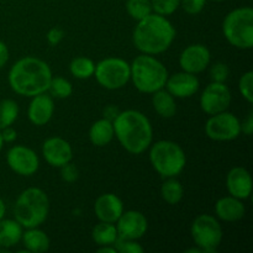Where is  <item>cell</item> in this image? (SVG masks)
I'll return each mask as SVG.
<instances>
[{"label": "cell", "instance_id": "6da1fadb", "mask_svg": "<svg viewBox=\"0 0 253 253\" xmlns=\"http://www.w3.org/2000/svg\"><path fill=\"white\" fill-rule=\"evenodd\" d=\"M53 77L48 64L37 57L27 56L15 62L7 74L10 88L17 95L32 98L48 90Z\"/></svg>", "mask_w": 253, "mask_h": 253}, {"label": "cell", "instance_id": "7a4b0ae2", "mask_svg": "<svg viewBox=\"0 0 253 253\" xmlns=\"http://www.w3.org/2000/svg\"><path fill=\"white\" fill-rule=\"evenodd\" d=\"M114 133L123 148L131 155H141L153 141V127L150 119L138 110L120 111L113 121Z\"/></svg>", "mask_w": 253, "mask_h": 253}, {"label": "cell", "instance_id": "3957f363", "mask_svg": "<svg viewBox=\"0 0 253 253\" xmlns=\"http://www.w3.org/2000/svg\"><path fill=\"white\" fill-rule=\"evenodd\" d=\"M175 34V27L167 16L152 12L137 21L132 34V42L141 53L156 56L172 46Z\"/></svg>", "mask_w": 253, "mask_h": 253}, {"label": "cell", "instance_id": "277c9868", "mask_svg": "<svg viewBox=\"0 0 253 253\" xmlns=\"http://www.w3.org/2000/svg\"><path fill=\"white\" fill-rule=\"evenodd\" d=\"M48 214V195L41 188H27L20 193L14 204V219L24 229L40 227L46 221Z\"/></svg>", "mask_w": 253, "mask_h": 253}, {"label": "cell", "instance_id": "5b68a950", "mask_svg": "<svg viewBox=\"0 0 253 253\" xmlns=\"http://www.w3.org/2000/svg\"><path fill=\"white\" fill-rule=\"evenodd\" d=\"M133 85L140 93L153 94L165 88L168 78V71L165 64L151 54L141 53L130 64Z\"/></svg>", "mask_w": 253, "mask_h": 253}, {"label": "cell", "instance_id": "8992f818", "mask_svg": "<svg viewBox=\"0 0 253 253\" xmlns=\"http://www.w3.org/2000/svg\"><path fill=\"white\" fill-rule=\"evenodd\" d=\"M150 163L162 178L178 177L187 165V155L177 142L160 140L150 146Z\"/></svg>", "mask_w": 253, "mask_h": 253}, {"label": "cell", "instance_id": "52a82bcc", "mask_svg": "<svg viewBox=\"0 0 253 253\" xmlns=\"http://www.w3.org/2000/svg\"><path fill=\"white\" fill-rule=\"evenodd\" d=\"M222 34L231 46L239 49L253 47V9L242 6L231 10L222 21Z\"/></svg>", "mask_w": 253, "mask_h": 253}, {"label": "cell", "instance_id": "ba28073f", "mask_svg": "<svg viewBox=\"0 0 253 253\" xmlns=\"http://www.w3.org/2000/svg\"><path fill=\"white\" fill-rule=\"evenodd\" d=\"M190 235L195 246L200 247L204 253H215L221 245L224 231L216 217L210 214H200L193 220Z\"/></svg>", "mask_w": 253, "mask_h": 253}, {"label": "cell", "instance_id": "9c48e42d", "mask_svg": "<svg viewBox=\"0 0 253 253\" xmlns=\"http://www.w3.org/2000/svg\"><path fill=\"white\" fill-rule=\"evenodd\" d=\"M93 77L103 88L119 90L130 82V63L119 57H108L95 64Z\"/></svg>", "mask_w": 253, "mask_h": 253}, {"label": "cell", "instance_id": "30bf717a", "mask_svg": "<svg viewBox=\"0 0 253 253\" xmlns=\"http://www.w3.org/2000/svg\"><path fill=\"white\" fill-rule=\"evenodd\" d=\"M205 133L208 137L217 142L234 141L241 135V121L227 110L215 115H210L205 124Z\"/></svg>", "mask_w": 253, "mask_h": 253}, {"label": "cell", "instance_id": "8fae6325", "mask_svg": "<svg viewBox=\"0 0 253 253\" xmlns=\"http://www.w3.org/2000/svg\"><path fill=\"white\" fill-rule=\"evenodd\" d=\"M231 90L225 83L211 82L205 86L200 95V109L208 115H215L229 109L231 104Z\"/></svg>", "mask_w": 253, "mask_h": 253}, {"label": "cell", "instance_id": "7c38bea8", "mask_svg": "<svg viewBox=\"0 0 253 253\" xmlns=\"http://www.w3.org/2000/svg\"><path fill=\"white\" fill-rule=\"evenodd\" d=\"M6 163L10 169L22 177L36 174L40 168V158L32 148L22 145L12 146L6 153Z\"/></svg>", "mask_w": 253, "mask_h": 253}, {"label": "cell", "instance_id": "4fadbf2b", "mask_svg": "<svg viewBox=\"0 0 253 253\" xmlns=\"http://www.w3.org/2000/svg\"><path fill=\"white\" fill-rule=\"evenodd\" d=\"M178 62L182 71L192 74H199L210 66L211 53L205 44H189L182 51Z\"/></svg>", "mask_w": 253, "mask_h": 253}, {"label": "cell", "instance_id": "5bb4252c", "mask_svg": "<svg viewBox=\"0 0 253 253\" xmlns=\"http://www.w3.org/2000/svg\"><path fill=\"white\" fill-rule=\"evenodd\" d=\"M119 237L131 240H140L148 230V221L145 214L138 210H127L121 214L115 222Z\"/></svg>", "mask_w": 253, "mask_h": 253}, {"label": "cell", "instance_id": "9a60e30c", "mask_svg": "<svg viewBox=\"0 0 253 253\" xmlns=\"http://www.w3.org/2000/svg\"><path fill=\"white\" fill-rule=\"evenodd\" d=\"M42 156L51 167L61 168L62 166L72 162L73 148L71 143L62 137H49L42 145Z\"/></svg>", "mask_w": 253, "mask_h": 253}, {"label": "cell", "instance_id": "2e32d148", "mask_svg": "<svg viewBox=\"0 0 253 253\" xmlns=\"http://www.w3.org/2000/svg\"><path fill=\"white\" fill-rule=\"evenodd\" d=\"M199 86L200 82L197 74L182 71L172 74V76H168L165 88L174 98L187 99L197 94L199 90Z\"/></svg>", "mask_w": 253, "mask_h": 253}, {"label": "cell", "instance_id": "e0dca14e", "mask_svg": "<svg viewBox=\"0 0 253 253\" xmlns=\"http://www.w3.org/2000/svg\"><path fill=\"white\" fill-rule=\"evenodd\" d=\"M251 173L244 167H234L226 175V188L230 195L237 199L246 200L252 194Z\"/></svg>", "mask_w": 253, "mask_h": 253}, {"label": "cell", "instance_id": "ac0fdd59", "mask_svg": "<svg viewBox=\"0 0 253 253\" xmlns=\"http://www.w3.org/2000/svg\"><path fill=\"white\" fill-rule=\"evenodd\" d=\"M94 212L99 221L115 224L124 212V203L116 194L105 193L96 198Z\"/></svg>", "mask_w": 253, "mask_h": 253}, {"label": "cell", "instance_id": "d6986e66", "mask_svg": "<svg viewBox=\"0 0 253 253\" xmlns=\"http://www.w3.org/2000/svg\"><path fill=\"white\" fill-rule=\"evenodd\" d=\"M54 114V101L46 93L32 96L27 109L29 121L35 126H43L51 121Z\"/></svg>", "mask_w": 253, "mask_h": 253}, {"label": "cell", "instance_id": "ffe728a7", "mask_svg": "<svg viewBox=\"0 0 253 253\" xmlns=\"http://www.w3.org/2000/svg\"><path fill=\"white\" fill-rule=\"evenodd\" d=\"M215 212L217 217L225 222H235L244 219L246 214V208L241 199L229 195L222 197L215 204Z\"/></svg>", "mask_w": 253, "mask_h": 253}, {"label": "cell", "instance_id": "44dd1931", "mask_svg": "<svg viewBox=\"0 0 253 253\" xmlns=\"http://www.w3.org/2000/svg\"><path fill=\"white\" fill-rule=\"evenodd\" d=\"M21 242L24 245L25 250L29 253H43L47 252L51 246L49 237L43 230L39 227H31L26 229V231L22 232Z\"/></svg>", "mask_w": 253, "mask_h": 253}, {"label": "cell", "instance_id": "7402d4cb", "mask_svg": "<svg viewBox=\"0 0 253 253\" xmlns=\"http://www.w3.org/2000/svg\"><path fill=\"white\" fill-rule=\"evenodd\" d=\"M114 137L115 133H114L113 121L108 119L103 118L95 121L89 128V140L95 147H105L114 140Z\"/></svg>", "mask_w": 253, "mask_h": 253}, {"label": "cell", "instance_id": "603a6c76", "mask_svg": "<svg viewBox=\"0 0 253 253\" xmlns=\"http://www.w3.org/2000/svg\"><path fill=\"white\" fill-rule=\"evenodd\" d=\"M24 227L12 219L0 220V249H11L21 241Z\"/></svg>", "mask_w": 253, "mask_h": 253}, {"label": "cell", "instance_id": "cb8c5ba5", "mask_svg": "<svg viewBox=\"0 0 253 253\" xmlns=\"http://www.w3.org/2000/svg\"><path fill=\"white\" fill-rule=\"evenodd\" d=\"M152 106L156 113L163 119H170L177 114V103L172 94L165 88L152 94Z\"/></svg>", "mask_w": 253, "mask_h": 253}, {"label": "cell", "instance_id": "d4e9b609", "mask_svg": "<svg viewBox=\"0 0 253 253\" xmlns=\"http://www.w3.org/2000/svg\"><path fill=\"white\" fill-rule=\"evenodd\" d=\"M118 237L119 234L115 224H111V222L100 221L91 230V239H93L94 244L98 246L114 245Z\"/></svg>", "mask_w": 253, "mask_h": 253}, {"label": "cell", "instance_id": "484cf974", "mask_svg": "<svg viewBox=\"0 0 253 253\" xmlns=\"http://www.w3.org/2000/svg\"><path fill=\"white\" fill-rule=\"evenodd\" d=\"M161 197L167 204L175 205L180 203L184 197V188L182 183L177 179V177L166 178L161 187Z\"/></svg>", "mask_w": 253, "mask_h": 253}, {"label": "cell", "instance_id": "4316f807", "mask_svg": "<svg viewBox=\"0 0 253 253\" xmlns=\"http://www.w3.org/2000/svg\"><path fill=\"white\" fill-rule=\"evenodd\" d=\"M69 72L77 79H89L94 76L95 63L88 57H76L69 63Z\"/></svg>", "mask_w": 253, "mask_h": 253}, {"label": "cell", "instance_id": "83f0119b", "mask_svg": "<svg viewBox=\"0 0 253 253\" xmlns=\"http://www.w3.org/2000/svg\"><path fill=\"white\" fill-rule=\"evenodd\" d=\"M20 109L14 99H4L0 101V130L14 125L19 118Z\"/></svg>", "mask_w": 253, "mask_h": 253}, {"label": "cell", "instance_id": "f1b7e54d", "mask_svg": "<svg viewBox=\"0 0 253 253\" xmlns=\"http://www.w3.org/2000/svg\"><path fill=\"white\" fill-rule=\"evenodd\" d=\"M126 11L131 19L140 21L150 14H152L151 0H126Z\"/></svg>", "mask_w": 253, "mask_h": 253}, {"label": "cell", "instance_id": "f546056e", "mask_svg": "<svg viewBox=\"0 0 253 253\" xmlns=\"http://www.w3.org/2000/svg\"><path fill=\"white\" fill-rule=\"evenodd\" d=\"M47 91H49V94L57 99H66L73 94V85L63 77H52Z\"/></svg>", "mask_w": 253, "mask_h": 253}, {"label": "cell", "instance_id": "4dcf8cb0", "mask_svg": "<svg viewBox=\"0 0 253 253\" xmlns=\"http://www.w3.org/2000/svg\"><path fill=\"white\" fill-rule=\"evenodd\" d=\"M152 11L162 16H169L180 7V0H151Z\"/></svg>", "mask_w": 253, "mask_h": 253}, {"label": "cell", "instance_id": "1f68e13d", "mask_svg": "<svg viewBox=\"0 0 253 253\" xmlns=\"http://www.w3.org/2000/svg\"><path fill=\"white\" fill-rule=\"evenodd\" d=\"M239 91L249 104L253 103V72L249 71L239 79Z\"/></svg>", "mask_w": 253, "mask_h": 253}, {"label": "cell", "instance_id": "d6a6232c", "mask_svg": "<svg viewBox=\"0 0 253 253\" xmlns=\"http://www.w3.org/2000/svg\"><path fill=\"white\" fill-rule=\"evenodd\" d=\"M114 247L118 253H142L145 251L143 246L138 244L137 240L123 239V237H118V240L114 244Z\"/></svg>", "mask_w": 253, "mask_h": 253}, {"label": "cell", "instance_id": "836d02e7", "mask_svg": "<svg viewBox=\"0 0 253 253\" xmlns=\"http://www.w3.org/2000/svg\"><path fill=\"white\" fill-rule=\"evenodd\" d=\"M210 79L216 83H226L230 76V68L224 62H216L210 67Z\"/></svg>", "mask_w": 253, "mask_h": 253}, {"label": "cell", "instance_id": "e575fe53", "mask_svg": "<svg viewBox=\"0 0 253 253\" xmlns=\"http://www.w3.org/2000/svg\"><path fill=\"white\" fill-rule=\"evenodd\" d=\"M207 0H180V7L189 15H198L204 10Z\"/></svg>", "mask_w": 253, "mask_h": 253}, {"label": "cell", "instance_id": "d590c367", "mask_svg": "<svg viewBox=\"0 0 253 253\" xmlns=\"http://www.w3.org/2000/svg\"><path fill=\"white\" fill-rule=\"evenodd\" d=\"M61 178L63 182L66 183H74L78 180L79 178V170L76 166L72 162L67 163V165L62 166L61 168Z\"/></svg>", "mask_w": 253, "mask_h": 253}, {"label": "cell", "instance_id": "8d00e7d4", "mask_svg": "<svg viewBox=\"0 0 253 253\" xmlns=\"http://www.w3.org/2000/svg\"><path fill=\"white\" fill-rule=\"evenodd\" d=\"M64 31L59 27H52L46 35L47 42H48L51 46H57L58 43H61L62 40L64 39Z\"/></svg>", "mask_w": 253, "mask_h": 253}, {"label": "cell", "instance_id": "74e56055", "mask_svg": "<svg viewBox=\"0 0 253 253\" xmlns=\"http://www.w3.org/2000/svg\"><path fill=\"white\" fill-rule=\"evenodd\" d=\"M0 132H1L2 140H4V142L6 143L14 142V141L17 138V131L15 130L12 126H7V127L2 128V130H0Z\"/></svg>", "mask_w": 253, "mask_h": 253}, {"label": "cell", "instance_id": "f35d334b", "mask_svg": "<svg viewBox=\"0 0 253 253\" xmlns=\"http://www.w3.org/2000/svg\"><path fill=\"white\" fill-rule=\"evenodd\" d=\"M241 133L246 136H251L253 133V113H249L244 121L241 123Z\"/></svg>", "mask_w": 253, "mask_h": 253}, {"label": "cell", "instance_id": "ab89813d", "mask_svg": "<svg viewBox=\"0 0 253 253\" xmlns=\"http://www.w3.org/2000/svg\"><path fill=\"white\" fill-rule=\"evenodd\" d=\"M9 48H7L6 43L2 41H0V69L4 68L6 66V63L9 62Z\"/></svg>", "mask_w": 253, "mask_h": 253}, {"label": "cell", "instance_id": "60d3db41", "mask_svg": "<svg viewBox=\"0 0 253 253\" xmlns=\"http://www.w3.org/2000/svg\"><path fill=\"white\" fill-rule=\"evenodd\" d=\"M119 113H120V110H119L116 106L108 105L105 109H104V119H108V120L114 121V119L118 116Z\"/></svg>", "mask_w": 253, "mask_h": 253}, {"label": "cell", "instance_id": "b9f144b4", "mask_svg": "<svg viewBox=\"0 0 253 253\" xmlns=\"http://www.w3.org/2000/svg\"><path fill=\"white\" fill-rule=\"evenodd\" d=\"M98 252L100 253H118L114 245H108V246H99Z\"/></svg>", "mask_w": 253, "mask_h": 253}, {"label": "cell", "instance_id": "7bdbcfd3", "mask_svg": "<svg viewBox=\"0 0 253 253\" xmlns=\"http://www.w3.org/2000/svg\"><path fill=\"white\" fill-rule=\"evenodd\" d=\"M5 214H6V205H5L4 200L0 198V220L5 216Z\"/></svg>", "mask_w": 253, "mask_h": 253}, {"label": "cell", "instance_id": "ee69618b", "mask_svg": "<svg viewBox=\"0 0 253 253\" xmlns=\"http://www.w3.org/2000/svg\"><path fill=\"white\" fill-rule=\"evenodd\" d=\"M187 253H204V251H203L200 247L195 246V247H192V249H188L187 251H185Z\"/></svg>", "mask_w": 253, "mask_h": 253}, {"label": "cell", "instance_id": "f6af8a7d", "mask_svg": "<svg viewBox=\"0 0 253 253\" xmlns=\"http://www.w3.org/2000/svg\"><path fill=\"white\" fill-rule=\"evenodd\" d=\"M4 140H2V137H1V132H0V152H1V150H2V147H4Z\"/></svg>", "mask_w": 253, "mask_h": 253}, {"label": "cell", "instance_id": "bcb514c9", "mask_svg": "<svg viewBox=\"0 0 253 253\" xmlns=\"http://www.w3.org/2000/svg\"><path fill=\"white\" fill-rule=\"evenodd\" d=\"M211 1H215V2H221V1H225V0H211Z\"/></svg>", "mask_w": 253, "mask_h": 253}]
</instances>
